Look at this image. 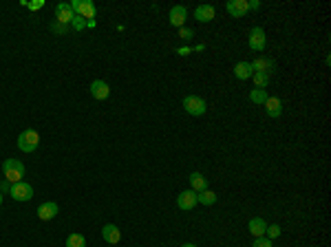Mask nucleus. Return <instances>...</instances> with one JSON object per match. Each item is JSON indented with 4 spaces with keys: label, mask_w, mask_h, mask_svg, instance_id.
<instances>
[{
    "label": "nucleus",
    "mask_w": 331,
    "mask_h": 247,
    "mask_svg": "<svg viewBox=\"0 0 331 247\" xmlns=\"http://www.w3.org/2000/svg\"><path fill=\"white\" fill-rule=\"evenodd\" d=\"M102 236H104V241L110 243V245H117V243L122 241V232H119V227L113 223H106L104 227H102Z\"/></svg>",
    "instance_id": "nucleus-10"
},
{
    "label": "nucleus",
    "mask_w": 331,
    "mask_h": 247,
    "mask_svg": "<svg viewBox=\"0 0 331 247\" xmlns=\"http://www.w3.org/2000/svg\"><path fill=\"white\" fill-rule=\"evenodd\" d=\"M247 7H250V9H258L260 2H258V0H252V2H247Z\"/></svg>",
    "instance_id": "nucleus-31"
},
{
    "label": "nucleus",
    "mask_w": 331,
    "mask_h": 247,
    "mask_svg": "<svg viewBox=\"0 0 331 247\" xmlns=\"http://www.w3.org/2000/svg\"><path fill=\"white\" fill-rule=\"evenodd\" d=\"M71 9H73V13H77L79 18H84V20H91V18H95V4L88 2V0H73L71 2Z\"/></svg>",
    "instance_id": "nucleus-5"
},
{
    "label": "nucleus",
    "mask_w": 331,
    "mask_h": 247,
    "mask_svg": "<svg viewBox=\"0 0 331 247\" xmlns=\"http://www.w3.org/2000/svg\"><path fill=\"white\" fill-rule=\"evenodd\" d=\"M179 35H181L183 40H190V38H192V31H190V29H181Z\"/></svg>",
    "instance_id": "nucleus-29"
},
{
    "label": "nucleus",
    "mask_w": 331,
    "mask_h": 247,
    "mask_svg": "<svg viewBox=\"0 0 331 247\" xmlns=\"http://www.w3.org/2000/svg\"><path fill=\"white\" fill-rule=\"evenodd\" d=\"M38 144H40V135L35 130H22L18 135V148L22 152H33L38 148Z\"/></svg>",
    "instance_id": "nucleus-2"
},
{
    "label": "nucleus",
    "mask_w": 331,
    "mask_h": 247,
    "mask_svg": "<svg viewBox=\"0 0 331 247\" xmlns=\"http://www.w3.org/2000/svg\"><path fill=\"white\" fill-rule=\"evenodd\" d=\"M183 108L188 115H192V117H201L203 113H205V99H201L199 95H188L183 99Z\"/></svg>",
    "instance_id": "nucleus-3"
},
{
    "label": "nucleus",
    "mask_w": 331,
    "mask_h": 247,
    "mask_svg": "<svg viewBox=\"0 0 331 247\" xmlns=\"http://www.w3.org/2000/svg\"><path fill=\"white\" fill-rule=\"evenodd\" d=\"M38 216L42 221H51V219H55L57 216V203H53V201H44L42 205L38 207Z\"/></svg>",
    "instance_id": "nucleus-15"
},
{
    "label": "nucleus",
    "mask_w": 331,
    "mask_h": 247,
    "mask_svg": "<svg viewBox=\"0 0 331 247\" xmlns=\"http://www.w3.org/2000/svg\"><path fill=\"white\" fill-rule=\"evenodd\" d=\"M252 247H274V245H272V241H269V238L260 236V238H256V241L252 243Z\"/></svg>",
    "instance_id": "nucleus-25"
},
{
    "label": "nucleus",
    "mask_w": 331,
    "mask_h": 247,
    "mask_svg": "<svg viewBox=\"0 0 331 247\" xmlns=\"http://www.w3.org/2000/svg\"><path fill=\"white\" fill-rule=\"evenodd\" d=\"M194 205H197V192L194 190H183V192L177 197V207L183 212L188 210H194Z\"/></svg>",
    "instance_id": "nucleus-7"
},
{
    "label": "nucleus",
    "mask_w": 331,
    "mask_h": 247,
    "mask_svg": "<svg viewBox=\"0 0 331 247\" xmlns=\"http://www.w3.org/2000/svg\"><path fill=\"white\" fill-rule=\"evenodd\" d=\"M26 7L33 9V11H35V9H42V7H44V2H42V0H38V2H29Z\"/></svg>",
    "instance_id": "nucleus-30"
},
{
    "label": "nucleus",
    "mask_w": 331,
    "mask_h": 247,
    "mask_svg": "<svg viewBox=\"0 0 331 247\" xmlns=\"http://www.w3.org/2000/svg\"><path fill=\"white\" fill-rule=\"evenodd\" d=\"M66 247H86V238H84L82 234H69Z\"/></svg>",
    "instance_id": "nucleus-22"
},
{
    "label": "nucleus",
    "mask_w": 331,
    "mask_h": 247,
    "mask_svg": "<svg viewBox=\"0 0 331 247\" xmlns=\"http://www.w3.org/2000/svg\"><path fill=\"white\" fill-rule=\"evenodd\" d=\"M247 229H250V232L254 234L256 238H260V236H265V229H267V225H265V221H263V219H258V216H256V219H252V221H250Z\"/></svg>",
    "instance_id": "nucleus-19"
},
{
    "label": "nucleus",
    "mask_w": 331,
    "mask_h": 247,
    "mask_svg": "<svg viewBox=\"0 0 331 247\" xmlns=\"http://www.w3.org/2000/svg\"><path fill=\"white\" fill-rule=\"evenodd\" d=\"M55 18H57V22H60V25H71V22H73V18H75L71 4L69 2H60V4H57V7H55Z\"/></svg>",
    "instance_id": "nucleus-8"
},
{
    "label": "nucleus",
    "mask_w": 331,
    "mask_h": 247,
    "mask_svg": "<svg viewBox=\"0 0 331 247\" xmlns=\"http://www.w3.org/2000/svg\"><path fill=\"white\" fill-rule=\"evenodd\" d=\"M265 234H267V236H265V238H269V241H274V238H278V236H280V225H267V229H265Z\"/></svg>",
    "instance_id": "nucleus-24"
},
{
    "label": "nucleus",
    "mask_w": 331,
    "mask_h": 247,
    "mask_svg": "<svg viewBox=\"0 0 331 247\" xmlns=\"http://www.w3.org/2000/svg\"><path fill=\"white\" fill-rule=\"evenodd\" d=\"M234 75H236L238 79H250L252 75H254L252 64H250V62H238V64L234 66Z\"/></svg>",
    "instance_id": "nucleus-18"
},
{
    "label": "nucleus",
    "mask_w": 331,
    "mask_h": 247,
    "mask_svg": "<svg viewBox=\"0 0 331 247\" xmlns=\"http://www.w3.org/2000/svg\"><path fill=\"white\" fill-rule=\"evenodd\" d=\"M225 9H228V13L232 18H243L247 11H250V7H247V0H229V2L225 4Z\"/></svg>",
    "instance_id": "nucleus-9"
},
{
    "label": "nucleus",
    "mask_w": 331,
    "mask_h": 247,
    "mask_svg": "<svg viewBox=\"0 0 331 247\" xmlns=\"http://www.w3.org/2000/svg\"><path fill=\"white\" fill-rule=\"evenodd\" d=\"M190 185H192L190 190H194V192H203V190H207V179L201 172H192L190 174Z\"/></svg>",
    "instance_id": "nucleus-17"
},
{
    "label": "nucleus",
    "mask_w": 331,
    "mask_h": 247,
    "mask_svg": "<svg viewBox=\"0 0 331 247\" xmlns=\"http://www.w3.org/2000/svg\"><path fill=\"white\" fill-rule=\"evenodd\" d=\"M51 29H53V31H57V33H66V31H69V29H66V25H60V22L51 25Z\"/></svg>",
    "instance_id": "nucleus-27"
},
{
    "label": "nucleus",
    "mask_w": 331,
    "mask_h": 247,
    "mask_svg": "<svg viewBox=\"0 0 331 247\" xmlns=\"http://www.w3.org/2000/svg\"><path fill=\"white\" fill-rule=\"evenodd\" d=\"M214 16H216V9L212 4H199L194 9V18L199 22H210V20H214Z\"/></svg>",
    "instance_id": "nucleus-12"
},
{
    "label": "nucleus",
    "mask_w": 331,
    "mask_h": 247,
    "mask_svg": "<svg viewBox=\"0 0 331 247\" xmlns=\"http://www.w3.org/2000/svg\"><path fill=\"white\" fill-rule=\"evenodd\" d=\"M88 91H91V95L95 97V99H106V97L110 95V86L104 79H95V82L88 86Z\"/></svg>",
    "instance_id": "nucleus-11"
},
{
    "label": "nucleus",
    "mask_w": 331,
    "mask_h": 247,
    "mask_svg": "<svg viewBox=\"0 0 331 247\" xmlns=\"http://www.w3.org/2000/svg\"><path fill=\"white\" fill-rule=\"evenodd\" d=\"M252 64V71L254 73H272L274 71V62L272 60H267V57H258V60H254V62H250Z\"/></svg>",
    "instance_id": "nucleus-16"
},
{
    "label": "nucleus",
    "mask_w": 331,
    "mask_h": 247,
    "mask_svg": "<svg viewBox=\"0 0 331 247\" xmlns=\"http://www.w3.org/2000/svg\"><path fill=\"white\" fill-rule=\"evenodd\" d=\"M265 113L269 115V117H280L282 115V101L278 99V97H267V99H265Z\"/></svg>",
    "instance_id": "nucleus-13"
},
{
    "label": "nucleus",
    "mask_w": 331,
    "mask_h": 247,
    "mask_svg": "<svg viewBox=\"0 0 331 247\" xmlns=\"http://www.w3.org/2000/svg\"><path fill=\"white\" fill-rule=\"evenodd\" d=\"M267 97H269L267 95V88H254V91L250 93V101H252V104H256V106H263Z\"/></svg>",
    "instance_id": "nucleus-20"
},
{
    "label": "nucleus",
    "mask_w": 331,
    "mask_h": 247,
    "mask_svg": "<svg viewBox=\"0 0 331 247\" xmlns=\"http://www.w3.org/2000/svg\"><path fill=\"white\" fill-rule=\"evenodd\" d=\"M2 174L7 181L18 183V181H22V176H25V163L18 161V159H4L2 161Z\"/></svg>",
    "instance_id": "nucleus-1"
},
{
    "label": "nucleus",
    "mask_w": 331,
    "mask_h": 247,
    "mask_svg": "<svg viewBox=\"0 0 331 247\" xmlns=\"http://www.w3.org/2000/svg\"><path fill=\"white\" fill-rule=\"evenodd\" d=\"M11 181H7V179H4L2 181V183H0V192H11Z\"/></svg>",
    "instance_id": "nucleus-28"
},
{
    "label": "nucleus",
    "mask_w": 331,
    "mask_h": 247,
    "mask_svg": "<svg viewBox=\"0 0 331 247\" xmlns=\"http://www.w3.org/2000/svg\"><path fill=\"white\" fill-rule=\"evenodd\" d=\"M11 198L13 201H29L33 197V185L31 183H25V181H18V183L11 185Z\"/></svg>",
    "instance_id": "nucleus-4"
},
{
    "label": "nucleus",
    "mask_w": 331,
    "mask_h": 247,
    "mask_svg": "<svg viewBox=\"0 0 331 247\" xmlns=\"http://www.w3.org/2000/svg\"><path fill=\"white\" fill-rule=\"evenodd\" d=\"M181 247H197L194 243H185V245H181Z\"/></svg>",
    "instance_id": "nucleus-32"
},
{
    "label": "nucleus",
    "mask_w": 331,
    "mask_h": 247,
    "mask_svg": "<svg viewBox=\"0 0 331 247\" xmlns=\"http://www.w3.org/2000/svg\"><path fill=\"white\" fill-rule=\"evenodd\" d=\"M247 42H250V49H252V51H265V44H267V38H265V29H260V26H254V29L250 31V38H247Z\"/></svg>",
    "instance_id": "nucleus-6"
},
{
    "label": "nucleus",
    "mask_w": 331,
    "mask_h": 247,
    "mask_svg": "<svg viewBox=\"0 0 331 247\" xmlns=\"http://www.w3.org/2000/svg\"><path fill=\"white\" fill-rule=\"evenodd\" d=\"M197 203H203V205H214V203H216V194L212 192V190L197 192Z\"/></svg>",
    "instance_id": "nucleus-21"
},
{
    "label": "nucleus",
    "mask_w": 331,
    "mask_h": 247,
    "mask_svg": "<svg viewBox=\"0 0 331 247\" xmlns=\"http://www.w3.org/2000/svg\"><path fill=\"white\" fill-rule=\"evenodd\" d=\"M185 16H188V9L183 7V4H177V7H172L170 9V25L172 26H183V22H185Z\"/></svg>",
    "instance_id": "nucleus-14"
},
{
    "label": "nucleus",
    "mask_w": 331,
    "mask_h": 247,
    "mask_svg": "<svg viewBox=\"0 0 331 247\" xmlns=\"http://www.w3.org/2000/svg\"><path fill=\"white\" fill-rule=\"evenodd\" d=\"M0 205H2V192H0Z\"/></svg>",
    "instance_id": "nucleus-33"
},
{
    "label": "nucleus",
    "mask_w": 331,
    "mask_h": 247,
    "mask_svg": "<svg viewBox=\"0 0 331 247\" xmlns=\"http://www.w3.org/2000/svg\"><path fill=\"white\" fill-rule=\"evenodd\" d=\"M84 25H88V22L84 20V18H79V16H75V18H73V26H75V29H82Z\"/></svg>",
    "instance_id": "nucleus-26"
},
{
    "label": "nucleus",
    "mask_w": 331,
    "mask_h": 247,
    "mask_svg": "<svg viewBox=\"0 0 331 247\" xmlns=\"http://www.w3.org/2000/svg\"><path fill=\"white\" fill-rule=\"evenodd\" d=\"M252 79H254L256 88H267V84H269V75L267 73H254L252 75Z\"/></svg>",
    "instance_id": "nucleus-23"
}]
</instances>
